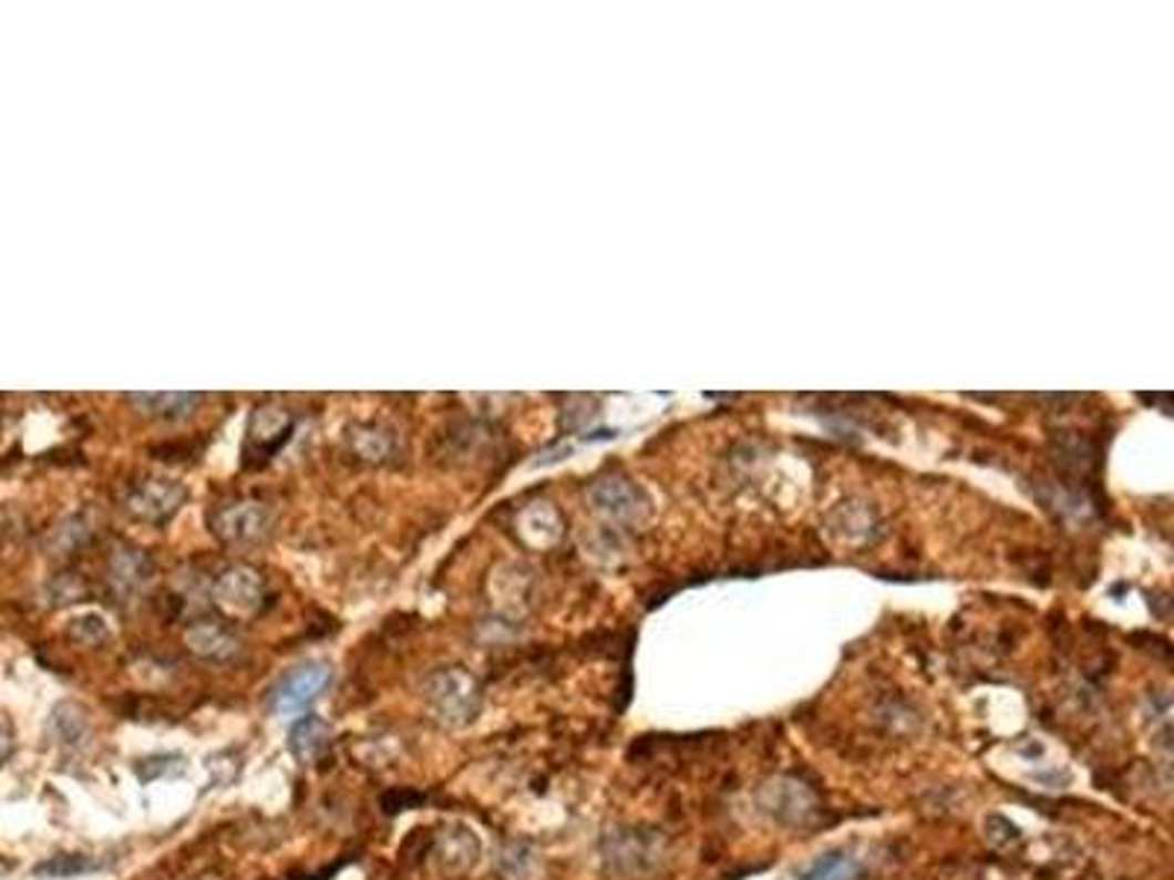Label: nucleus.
I'll use <instances>...</instances> for the list:
<instances>
[{"label":"nucleus","instance_id":"nucleus-20","mask_svg":"<svg viewBox=\"0 0 1174 880\" xmlns=\"http://www.w3.org/2000/svg\"><path fill=\"white\" fill-rule=\"evenodd\" d=\"M12 755V734H9V728L0 722V766L7 763V757Z\"/></svg>","mask_w":1174,"mask_h":880},{"label":"nucleus","instance_id":"nucleus-19","mask_svg":"<svg viewBox=\"0 0 1174 880\" xmlns=\"http://www.w3.org/2000/svg\"><path fill=\"white\" fill-rule=\"evenodd\" d=\"M420 801H423V796H420V793H411V789H391V793L382 796V807H385L388 816L403 814V810L420 805Z\"/></svg>","mask_w":1174,"mask_h":880},{"label":"nucleus","instance_id":"nucleus-13","mask_svg":"<svg viewBox=\"0 0 1174 880\" xmlns=\"http://www.w3.org/2000/svg\"><path fill=\"white\" fill-rule=\"evenodd\" d=\"M153 576V563L151 558L142 552V549H130V546H124V549H117L115 555H112V561H110V579L112 584H115L117 593H138L147 581H151Z\"/></svg>","mask_w":1174,"mask_h":880},{"label":"nucleus","instance_id":"nucleus-11","mask_svg":"<svg viewBox=\"0 0 1174 880\" xmlns=\"http://www.w3.org/2000/svg\"><path fill=\"white\" fill-rule=\"evenodd\" d=\"M294 420L286 408L279 405H261V408L253 411L250 420V449L259 453L261 458H270L277 453L279 446L288 441V432H291Z\"/></svg>","mask_w":1174,"mask_h":880},{"label":"nucleus","instance_id":"nucleus-10","mask_svg":"<svg viewBox=\"0 0 1174 880\" xmlns=\"http://www.w3.org/2000/svg\"><path fill=\"white\" fill-rule=\"evenodd\" d=\"M329 748H332V728H329V722H323L315 713L300 716L288 731V752L302 766L320 763L327 757Z\"/></svg>","mask_w":1174,"mask_h":880},{"label":"nucleus","instance_id":"nucleus-2","mask_svg":"<svg viewBox=\"0 0 1174 880\" xmlns=\"http://www.w3.org/2000/svg\"><path fill=\"white\" fill-rule=\"evenodd\" d=\"M332 684V663L329 661H302L282 675L270 690V711L288 719L306 716L311 704L318 702Z\"/></svg>","mask_w":1174,"mask_h":880},{"label":"nucleus","instance_id":"nucleus-5","mask_svg":"<svg viewBox=\"0 0 1174 880\" xmlns=\"http://www.w3.org/2000/svg\"><path fill=\"white\" fill-rule=\"evenodd\" d=\"M183 503L185 487L174 478H144L126 494V511L133 514L135 520L151 522V526L171 520Z\"/></svg>","mask_w":1174,"mask_h":880},{"label":"nucleus","instance_id":"nucleus-16","mask_svg":"<svg viewBox=\"0 0 1174 880\" xmlns=\"http://www.w3.org/2000/svg\"><path fill=\"white\" fill-rule=\"evenodd\" d=\"M51 731H53V737H56V743H62V746H80V743L89 737V731H92V725H89V713H85L83 707L74 702L59 704L56 711H53Z\"/></svg>","mask_w":1174,"mask_h":880},{"label":"nucleus","instance_id":"nucleus-14","mask_svg":"<svg viewBox=\"0 0 1174 880\" xmlns=\"http://www.w3.org/2000/svg\"><path fill=\"white\" fill-rule=\"evenodd\" d=\"M861 874H864V863L846 848H837V851L820 855L814 863L802 866L796 880H857Z\"/></svg>","mask_w":1174,"mask_h":880},{"label":"nucleus","instance_id":"nucleus-7","mask_svg":"<svg viewBox=\"0 0 1174 880\" xmlns=\"http://www.w3.org/2000/svg\"><path fill=\"white\" fill-rule=\"evenodd\" d=\"M432 855H435V863L441 866L444 872L464 874L478 863L482 842H478V837L467 825L453 821V825H444V828L435 830V837H432Z\"/></svg>","mask_w":1174,"mask_h":880},{"label":"nucleus","instance_id":"nucleus-12","mask_svg":"<svg viewBox=\"0 0 1174 880\" xmlns=\"http://www.w3.org/2000/svg\"><path fill=\"white\" fill-rule=\"evenodd\" d=\"M347 446L352 453L364 458V462H385L388 455L394 453L397 435L394 428L385 426V423H352L347 426Z\"/></svg>","mask_w":1174,"mask_h":880},{"label":"nucleus","instance_id":"nucleus-6","mask_svg":"<svg viewBox=\"0 0 1174 880\" xmlns=\"http://www.w3.org/2000/svg\"><path fill=\"white\" fill-rule=\"evenodd\" d=\"M270 520H274V517H270L268 505L244 499V503L224 505V508L215 514L212 528H215V535H218L220 540L247 546V543H259L261 537L268 535Z\"/></svg>","mask_w":1174,"mask_h":880},{"label":"nucleus","instance_id":"nucleus-1","mask_svg":"<svg viewBox=\"0 0 1174 880\" xmlns=\"http://www.w3.org/2000/svg\"><path fill=\"white\" fill-rule=\"evenodd\" d=\"M423 698H426L432 716L450 728H464L482 711L478 681L462 666H450V670L429 675V681L423 684Z\"/></svg>","mask_w":1174,"mask_h":880},{"label":"nucleus","instance_id":"nucleus-4","mask_svg":"<svg viewBox=\"0 0 1174 880\" xmlns=\"http://www.w3.org/2000/svg\"><path fill=\"white\" fill-rule=\"evenodd\" d=\"M212 599H215L220 611L227 617H235V620L256 617L261 611V604H265V579L250 567L235 563V567L220 572L218 581L212 584Z\"/></svg>","mask_w":1174,"mask_h":880},{"label":"nucleus","instance_id":"nucleus-15","mask_svg":"<svg viewBox=\"0 0 1174 880\" xmlns=\"http://www.w3.org/2000/svg\"><path fill=\"white\" fill-rule=\"evenodd\" d=\"M200 394H171V391H159V394H133L130 403L138 405L142 414H151V417L159 420H179L185 414H192V408L200 403Z\"/></svg>","mask_w":1174,"mask_h":880},{"label":"nucleus","instance_id":"nucleus-3","mask_svg":"<svg viewBox=\"0 0 1174 880\" xmlns=\"http://www.w3.org/2000/svg\"><path fill=\"white\" fill-rule=\"evenodd\" d=\"M758 801L766 814L790 828H805L820 816V798L802 780L772 778L758 793Z\"/></svg>","mask_w":1174,"mask_h":880},{"label":"nucleus","instance_id":"nucleus-8","mask_svg":"<svg viewBox=\"0 0 1174 880\" xmlns=\"http://www.w3.org/2000/svg\"><path fill=\"white\" fill-rule=\"evenodd\" d=\"M605 857H608V863L626 869V872L649 869L658 857V839L635 828L611 830V834H605Z\"/></svg>","mask_w":1174,"mask_h":880},{"label":"nucleus","instance_id":"nucleus-17","mask_svg":"<svg viewBox=\"0 0 1174 880\" xmlns=\"http://www.w3.org/2000/svg\"><path fill=\"white\" fill-rule=\"evenodd\" d=\"M101 869V863L97 860H92V857H85V855H59L53 857V860H48V863L42 866H35V878H53V880H65V878H76V874H89V872H97Z\"/></svg>","mask_w":1174,"mask_h":880},{"label":"nucleus","instance_id":"nucleus-18","mask_svg":"<svg viewBox=\"0 0 1174 880\" xmlns=\"http://www.w3.org/2000/svg\"><path fill=\"white\" fill-rule=\"evenodd\" d=\"M71 634H74V638L80 640V643H97V640L110 638V629H106V622H103V617L92 613V617H80V620H74V625H71Z\"/></svg>","mask_w":1174,"mask_h":880},{"label":"nucleus","instance_id":"nucleus-9","mask_svg":"<svg viewBox=\"0 0 1174 880\" xmlns=\"http://www.w3.org/2000/svg\"><path fill=\"white\" fill-rule=\"evenodd\" d=\"M185 645H188V652L212 663H229L241 652V640L218 620H197L194 625H188Z\"/></svg>","mask_w":1174,"mask_h":880}]
</instances>
